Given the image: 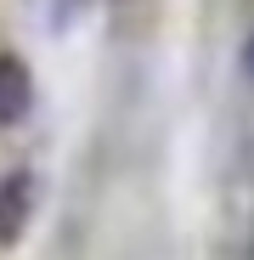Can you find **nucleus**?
<instances>
[{"label": "nucleus", "instance_id": "nucleus-1", "mask_svg": "<svg viewBox=\"0 0 254 260\" xmlns=\"http://www.w3.org/2000/svg\"><path fill=\"white\" fill-rule=\"evenodd\" d=\"M34 204H40V181L34 170H12L0 181V249H17L28 221H34Z\"/></svg>", "mask_w": 254, "mask_h": 260}, {"label": "nucleus", "instance_id": "nucleus-2", "mask_svg": "<svg viewBox=\"0 0 254 260\" xmlns=\"http://www.w3.org/2000/svg\"><path fill=\"white\" fill-rule=\"evenodd\" d=\"M34 108V68L17 51H0V130L23 124Z\"/></svg>", "mask_w": 254, "mask_h": 260}, {"label": "nucleus", "instance_id": "nucleus-3", "mask_svg": "<svg viewBox=\"0 0 254 260\" xmlns=\"http://www.w3.org/2000/svg\"><path fill=\"white\" fill-rule=\"evenodd\" d=\"M85 12H91V0H51V28H74Z\"/></svg>", "mask_w": 254, "mask_h": 260}, {"label": "nucleus", "instance_id": "nucleus-4", "mask_svg": "<svg viewBox=\"0 0 254 260\" xmlns=\"http://www.w3.org/2000/svg\"><path fill=\"white\" fill-rule=\"evenodd\" d=\"M237 62H243V74L254 79V28H248V40H243V51H237Z\"/></svg>", "mask_w": 254, "mask_h": 260}]
</instances>
